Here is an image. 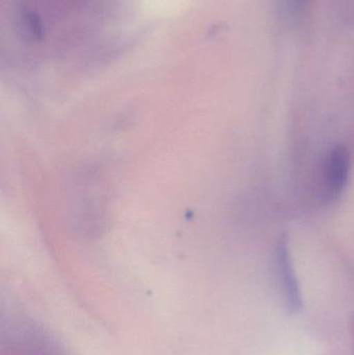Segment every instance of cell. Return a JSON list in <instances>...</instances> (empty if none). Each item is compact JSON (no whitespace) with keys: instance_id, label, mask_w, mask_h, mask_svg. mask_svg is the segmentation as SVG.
I'll return each instance as SVG.
<instances>
[{"instance_id":"1","label":"cell","mask_w":354,"mask_h":355,"mask_svg":"<svg viewBox=\"0 0 354 355\" xmlns=\"http://www.w3.org/2000/svg\"><path fill=\"white\" fill-rule=\"evenodd\" d=\"M351 166V154L344 146L336 145L330 150L324 168V186L328 200L338 198L346 187Z\"/></svg>"},{"instance_id":"3","label":"cell","mask_w":354,"mask_h":355,"mask_svg":"<svg viewBox=\"0 0 354 355\" xmlns=\"http://www.w3.org/2000/svg\"><path fill=\"white\" fill-rule=\"evenodd\" d=\"M308 2H309V0H287L289 10L293 15L301 14L307 6Z\"/></svg>"},{"instance_id":"2","label":"cell","mask_w":354,"mask_h":355,"mask_svg":"<svg viewBox=\"0 0 354 355\" xmlns=\"http://www.w3.org/2000/svg\"><path fill=\"white\" fill-rule=\"evenodd\" d=\"M276 262L281 282H282L283 289L288 297L289 304L293 308H299V304H301L299 283H297L294 269H293L288 236L286 234H282L276 241Z\"/></svg>"}]
</instances>
